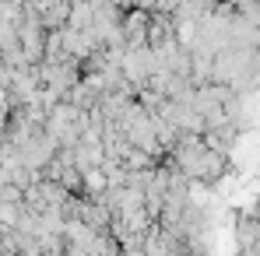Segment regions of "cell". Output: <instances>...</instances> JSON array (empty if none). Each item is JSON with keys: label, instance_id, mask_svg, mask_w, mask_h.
<instances>
[{"label": "cell", "instance_id": "obj_1", "mask_svg": "<svg viewBox=\"0 0 260 256\" xmlns=\"http://www.w3.org/2000/svg\"><path fill=\"white\" fill-rule=\"evenodd\" d=\"M257 225H260V204H257Z\"/></svg>", "mask_w": 260, "mask_h": 256}]
</instances>
